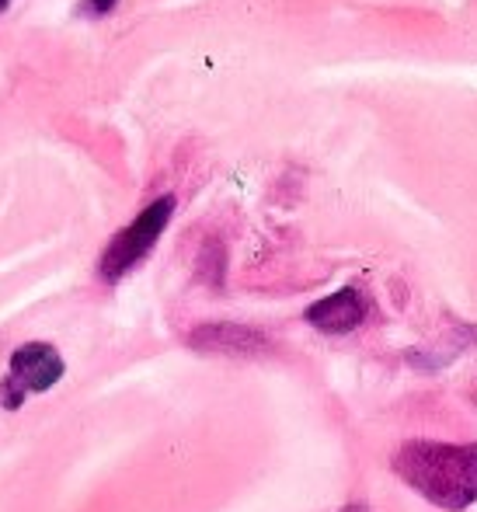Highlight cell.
<instances>
[{
  "mask_svg": "<svg viewBox=\"0 0 477 512\" xmlns=\"http://www.w3.org/2000/svg\"><path fill=\"white\" fill-rule=\"evenodd\" d=\"M394 471L425 502L460 512L477 502V443H432L415 439L404 443L394 457Z\"/></svg>",
  "mask_w": 477,
  "mask_h": 512,
  "instance_id": "1",
  "label": "cell"
},
{
  "mask_svg": "<svg viewBox=\"0 0 477 512\" xmlns=\"http://www.w3.org/2000/svg\"><path fill=\"white\" fill-rule=\"evenodd\" d=\"M171 216H175V196H161L143 209L126 230H119V234L108 241L105 255H101V265H98L101 279H105V283H119L126 272H133L136 265L154 251V244L161 241Z\"/></svg>",
  "mask_w": 477,
  "mask_h": 512,
  "instance_id": "2",
  "label": "cell"
},
{
  "mask_svg": "<svg viewBox=\"0 0 477 512\" xmlns=\"http://www.w3.org/2000/svg\"><path fill=\"white\" fill-rule=\"evenodd\" d=\"M67 373L63 356L46 342H25L21 349H14L7 377L0 380V408L18 411L32 394H46Z\"/></svg>",
  "mask_w": 477,
  "mask_h": 512,
  "instance_id": "3",
  "label": "cell"
},
{
  "mask_svg": "<svg viewBox=\"0 0 477 512\" xmlns=\"http://www.w3.org/2000/svg\"><path fill=\"white\" fill-rule=\"evenodd\" d=\"M366 310H370V304H366L363 290L359 286H345V290L310 304L307 321L317 331H324V335H349V331H356L366 321Z\"/></svg>",
  "mask_w": 477,
  "mask_h": 512,
  "instance_id": "4",
  "label": "cell"
},
{
  "mask_svg": "<svg viewBox=\"0 0 477 512\" xmlns=\"http://www.w3.org/2000/svg\"><path fill=\"white\" fill-rule=\"evenodd\" d=\"M192 349L223 352V356H258L269 349V338L248 324H202L189 335Z\"/></svg>",
  "mask_w": 477,
  "mask_h": 512,
  "instance_id": "5",
  "label": "cell"
},
{
  "mask_svg": "<svg viewBox=\"0 0 477 512\" xmlns=\"http://www.w3.org/2000/svg\"><path fill=\"white\" fill-rule=\"evenodd\" d=\"M115 4H119V0H84V4H81V14H91V18H101V14H108Z\"/></svg>",
  "mask_w": 477,
  "mask_h": 512,
  "instance_id": "6",
  "label": "cell"
},
{
  "mask_svg": "<svg viewBox=\"0 0 477 512\" xmlns=\"http://www.w3.org/2000/svg\"><path fill=\"white\" fill-rule=\"evenodd\" d=\"M460 335H464V338H471V342L477 345V328H460Z\"/></svg>",
  "mask_w": 477,
  "mask_h": 512,
  "instance_id": "7",
  "label": "cell"
},
{
  "mask_svg": "<svg viewBox=\"0 0 477 512\" xmlns=\"http://www.w3.org/2000/svg\"><path fill=\"white\" fill-rule=\"evenodd\" d=\"M342 512H370V509H366V506H345Z\"/></svg>",
  "mask_w": 477,
  "mask_h": 512,
  "instance_id": "8",
  "label": "cell"
},
{
  "mask_svg": "<svg viewBox=\"0 0 477 512\" xmlns=\"http://www.w3.org/2000/svg\"><path fill=\"white\" fill-rule=\"evenodd\" d=\"M7 4H11V0H0V11H7Z\"/></svg>",
  "mask_w": 477,
  "mask_h": 512,
  "instance_id": "9",
  "label": "cell"
}]
</instances>
